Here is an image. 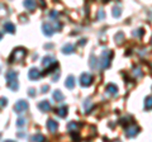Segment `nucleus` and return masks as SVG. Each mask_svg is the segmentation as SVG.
Segmentation results:
<instances>
[{"label": "nucleus", "instance_id": "obj_1", "mask_svg": "<svg viewBox=\"0 0 152 142\" xmlns=\"http://www.w3.org/2000/svg\"><path fill=\"white\" fill-rule=\"evenodd\" d=\"M112 57H113V52L110 50H104L102 56L99 57V61H100V69H107L109 67L110 65V61H112Z\"/></svg>", "mask_w": 152, "mask_h": 142}, {"label": "nucleus", "instance_id": "obj_2", "mask_svg": "<svg viewBox=\"0 0 152 142\" xmlns=\"http://www.w3.org/2000/svg\"><path fill=\"white\" fill-rule=\"evenodd\" d=\"M26 55H27V51L24 48H15L12 52L10 57H9V62H14V61H17V62H22V61L24 60Z\"/></svg>", "mask_w": 152, "mask_h": 142}, {"label": "nucleus", "instance_id": "obj_3", "mask_svg": "<svg viewBox=\"0 0 152 142\" xmlns=\"http://www.w3.org/2000/svg\"><path fill=\"white\" fill-rule=\"evenodd\" d=\"M79 80H80V85H81L83 88H88L93 83V76L89 72H83Z\"/></svg>", "mask_w": 152, "mask_h": 142}, {"label": "nucleus", "instance_id": "obj_4", "mask_svg": "<svg viewBox=\"0 0 152 142\" xmlns=\"http://www.w3.org/2000/svg\"><path fill=\"white\" fill-rule=\"evenodd\" d=\"M138 132H140V127L138 126H136V124H129V126H127L126 127V136L128 137V138H133L134 136L138 135Z\"/></svg>", "mask_w": 152, "mask_h": 142}, {"label": "nucleus", "instance_id": "obj_5", "mask_svg": "<svg viewBox=\"0 0 152 142\" xmlns=\"http://www.w3.org/2000/svg\"><path fill=\"white\" fill-rule=\"evenodd\" d=\"M27 109H28V103L26 100H23V99L18 100L15 104H14V111H15L17 113H23Z\"/></svg>", "mask_w": 152, "mask_h": 142}, {"label": "nucleus", "instance_id": "obj_6", "mask_svg": "<svg viewBox=\"0 0 152 142\" xmlns=\"http://www.w3.org/2000/svg\"><path fill=\"white\" fill-rule=\"evenodd\" d=\"M41 70L39 69H37V67H32L29 70V72H28V78H29L32 81H36V80H38L41 78Z\"/></svg>", "mask_w": 152, "mask_h": 142}, {"label": "nucleus", "instance_id": "obj_7", "mask_svg": "<svg viewBox=\"0 0 152 142\" xmlns=\"http://www.w3.org/2000/svg\"><path fill=\"white\" fill-rule=\"evenodd\" d=\"M23 5L29 12H33V10H36V8H37V3H36V0H24Z\"/></svg>", "mask_w": 152, "mask_h": 142}, {"label": "nucleus", "instance_id": "obj_8", "mask_svg": "<svg viewBox=\"0 0 152 142\" xmlns=\"http://www.w3.org/2000/svg\"><path fill=\"white\" fill-rule=\"evenodd\" d=\"M55 112H56V114L58 117L65 118L66 116H67V113H69V108L66 105H61V107L57 108V109H55Z\"/></svg>", "mask_w": 152, "mask_h": 142}, {"label": "nucleus", "instance_id": "obj_9", "mask_svg": "<svg viewBox=\"0 0 152 142\" xmlns=\"http://www.w3.org/2000/svg\"><path fill=\"white\" fill-rule=\"evenodd\" d=\"M42 29H43V34L47 36V37H51L52 34H53V32L56 31V29H53V28L51 27V24H48V23H43Z\"/></svg>", "mask_w": 152, "mask_h": 142}, {"label": "nucleus", "instance_id": "obj_10", "mask_svg": "<svg viewBox=\"0 0 152 142\" xmlns=\"http://www.w3.org/2000/svg\"><path fill=\"white\" fill-rule=\"evenodd\" d=\"M38 109L42 112H50L51 111V104L48 100H42L38 103Z\"/></svg>", "mask_w": 152, "mask_h": 142}, {"label": "nucleus", "instance_id": "obj_11", "mask_svg": "<svg viewBox=\"0 0 152 142\" xmlns=\"http://www.w3.org/2000/svg\"><path fill=\"white\" fill-rule=\"evenodd\" d=\"M47 128H48L50 132L55 133V132L57 131V128H58V123H57L56 121H53V119H48L47 121Z\"/></svg>", "mask_w": 152, "mask_h": 142}, {"label": "nucleus", "instance_id": "obj_12", "mask_svg": "<svg viewBox=\"0 0 152 142\" xmlns=\"http://www.w3.org/2000/svg\"><path fill=\"white\" fill-rule=\"evenodd\" d=\"M5 78H7V83L14 81V80H17V78H18V72L15 70H9L5 74Z\"/></svg>", "mask_w": 152, "mask_h": 142}, {"label": "nucleus", "instance_id": "obj_13", "mask_svg": "<svg viewBox=\"0 0 152 142\" xmlns=\"http://www.w3.org/2000/svg\"><path fill=\"white\" fill-rule=\"evenodd\" d=\"M89 65L90 67L96 70V69H100V61H99V59H95V56H91L89 60Z\"/></svg>", "mask_w": 152, "mask_h": 142}, {"label": "nucleus", "instance_id": "obj_14", "mask_svg": "<svg viewBox=\"0 0 152 142\" xmlns=\"http://www.w3.org/2000/svg\"><path fill=\"white\" fill-rule=\"evenodd\" d=\"M105 90L108 94H110V95H118V88H117V85H114V84H108Z\"/></svg>", "mask_w": 152, "mask_h": 142}, {"label": "nucleus", "instance_id": "obj_15", "mask_svg": "<svg viewBox=\"0 0 152 142\" xmlns=\"http://www.w3.org/2000/svg\"><path fill=\"white\" fill-rule=\"evenodd\" d=\"M3 28H4V31L5 32H8V33H15V26L13 24L12 22H5L4 23V26H3Z\"/></svg>", "mask_w": 152, "mask_h": 142}, {"label": "nucleus", "instance_id": "obj_16", "mask_svg": "<svg viewBox=\"0 0 152 142\" xmlns=\"http://www.w3.org/2000/svg\"><path fill=\"white\" fill-rule=\"evenodd\" d=\"M81 127V123H77V122H70L67 124V130L70 132H77Z\"/></svg>", "mask_w": 152, "mask_h": 142}, {"label": "nucleus", "instance_id": "obj_17", "mask_svg": "<svg viewBox=\"0 0 152 142\" xmlns=\"http://www.w3.org/2000/svg\"><path fill=\"white\" fill-rule=\"evenodd\" d=\"M65 86L67 88V89H74V88H75V78L72 76V75H70V76L66 79Z\"/></svg>", "mask_w": 152, "mask_h": 142}, {"label": "nucleus", "instance_id": "obj_18", "mask_svg": "<svg viewBox=\"0 0 152 142\" xmlns=\"http://www.w3.org/2000/svg\"><path fill=\"white\" fill-rule=\"evenodd\" d=\"M115 43L117 46H122L124 43V33L123 32H118L115 34Z\"/></svg>", "mask_w": 152, "mask_h": 142}, {"label": "nucleus", "instance_id": "obj_19", "mask_svg": "<svg viewBox=\"0 0 152 142\" xmlns=\"http://www.w3.org/2000/svg\"><path fill=\"white\" fill-rule=\"evenodd\" d=\"M74 51H75L74 45L67 43V45H65V46L62 47V53H65V55H70V53H72Z\"/></svg>", "mask_w": 152, "mask_h": 142}, {"label": "nucleus", "instance_id": "obj_20", "mask_svg": "<svg viewBox=\"0 0 152 142\" xmlns=\"http://www.w3.org/2000/svg\"><path fill=\"white\" fill-rule=\"evenodd\" d=\"M53 99L56 102H62L65 99V97H64V94L61 93V90H55L53 91Z\"/></svg>", "mask_w": 152, "mask_h": 142}, {"label": "nucleus", "instance_id": "obj_21", "mask_svg": "<svg viewBox=\"0 0 152 142\" xmlns=\"http://www.w3.org/2000/svg\"><path fill=\"white\" fill-rule=\"evenodd\" d=\"M8 88L10 89V90H13V91L18 90L19 85H18V83H17V80H14V81H9V83H8Z\"/></svg>", "mask_w": 152, "mask_h": 142}, {"label": "nucleus", "instance_id": "obj_22", "mask_svg": "<svg viewBox=\"0 0 152 142\" xmlns=\"http://www.w3.org/2000/svg\"><path fill=\"white\" fill-rule=\"evenodd\" d=\"M112 14H113V17H114V18H119V17H121V14H122V9H121L119 7H114Z\"/></svg>", "mask_w": 152, "mask_h": 142}, {"label": "nucleus", "instance_id": "obj_23", "mask_svg": "<svg viewBox=\"0 0 152 142\" xmlns=\"http://www.w3.org/2000/svg\"><path fill=\"white\" fill-rule=\"evenodd\" d=\"M145 108L146 109H151L152 108V97H147L145 99Z\"/></svg>", "mask_w": 152, "mask_h": 142}, {"label": "nucleus", "instance_id": "obj_24", "mask_svg": "<svg viewBox=\"0 0 152 142\" xmlns=\"http://www.w3.org/2000/svg\"><path fill=\"white\" fill-rule=\"evenodd\" d=\"M31 140H32V141H45L46 137H45L43 135H41V133H37V135H34V136H32Z\"/></svg>", "mask_w": 152, "mask_h": 142}, {"label": "nucleus", "instance_id": "obj_25", "mask_svg": "<svg viewBox=\"0 0 152 142\" xmlns=\"http://www.w3.org/2000/svg\"><path fill=\"white\" fill-rule=\"evenodd\" d=\"M90 107H91V104H90V99H86V100H85L84 102V108H85V112H90V109H91V108H90Z\"/></svg>", "mask_w": 152, "mask_h": 142}, {"label": "nucleus", "instance_id": "obj_26", "mask_svg": "<svg viewBox=\"0 0 152 142\" xmlns=\"http://www.w3.org/2000/svg\"><path fill=\"white\" fill-rule=\"evenodd\" d=\"M133 36H134V37H138V38H140V37L143 36V29H142V28H138L137 31H133Z\"/></svg>", "mask_w": 152, "mask_h": 142}, {"label": "nucleus", "instance_id": "obj_27", "mask_svg": "<svg viewBox=\"0 0 152 142\" xmlns=\"http://www.w3.org/2000/svg\"><path fill=\"white\" fill-rule=\"evenodd\" d=\"M26 123H27V121H26V118H18V121H17V126L18 127H23V126H26Z\"/></svg>", "mask_w": 152, "mask_h": 142}, {"label": "nucleus", "instance_id": "obj_28", "mask_svg": "<svg viewBox=\"0 0 152 142\" xmlns=\"http://www.w3.org/2000/svg\"><path fill=\"white\" fill-rule=\"evenodd\" d=\"M104 17H105V13H104L103 9H100V10L98 12V14H96V19L103 20V19H104Z\"/></svg>", "mask_w": 152, "mask_h": 142}, {"label": "nucleus", "instance_id": "obj_29", "mask_svg": "<svg viewBox=\"0 0 152 142\" xmlns=\"http://www.w3.org/2000/svg\"><path fill=\"white\" fill-rule=\"evenodd\" d=\"M133 74H134V76H137V78L142 76V71H141L140 67H134V69H133Z\"/></svg>", "mask_w": 152, "mask_h": 142}, {"label": "nucleus", "instance_id": "obj_30", "mask_svg": "<svg viewBox=\"0 0 152 142\" xmlns=\"http://www.w3.org/2000/svg\"><path fill=\"white\" fill-rule=\"evenodd\" d=\"M7 104H8V99L7 98H1V108L7 107Z\"/></svg>", "mask_w": 152, "mask_h": 142}, {"label": "nucleus", "instance_id": "obj_31", "mask_svg": "<svg viewBox=\"0 0 152 142\" xmlns=\"http://www.w3.org/2000/svg\"><path fill=\"white\" fill-rule=\"evenodd\" d=\"M28 94H29L31 97H34V95H36V90H34V89H33V88H31L29 90H28Z\"/></svg>", "mask_w": 152, "mask_h": 142}, {"label": "nucleus", "instance_id": "obj_32", "mask_svg": "<svg viewBox=\"0 0 152 142\" xmlns=\"http://www.w3.org/2000/svg\"><path fill=\"white\" fill-rule=\"evenodd\" d=\"M50 17H51V18H55V19H56V17H57V12H56V10H52V12L50 13Z\"/></svg>", "mask_w": 152, "mask_h": 142}, {"label": "nucleus", "instance_id": "obj_33", "mask_svg": "<svg viewBox=\"0 0 152 142\" xmlns=\"http://www.w3.org/2000/svg\"><path fill=\"white\" fill-rule=\"evenodd\" d=\"M48 89H50L48 85H45V86H42V93H47V91H48Z\"/></svg>", "mask_w": 152, "mask_h": 142}, {"label": "nucleus", "instance_id": "obj_34", "mask_svg": "<svg viewBox=\"0 0 152 142\" xmlns=\"http://www.w3.org/2000/svg\"><path fill=\"white\" fill-rule=\"evenodd\" d=\"M60 78V72H57V75H55L53 76V80H52V81H57V79Z\"/></svg>", "mask_w": 152, "mask_h": 142}, {"label": "nucleus", "instance_id": "obj_35", "mask_svg": "<svg viewBox=\"0 0 152 142\" xmlns=\"http://www.w3.org/2000/svg\"><path fill=\"white\" fill-rule=\"evenodd\" d=\"M27 135L26 133H23V132H19V133H18V137H26Z\"/></svg>", "mask_w": 152, "mask_h": 142}, {"label": "nucleus", "instance_id": "obj_36", "mask_svg": "<svg viewBox=\"0 0 152 142\" xmlns=\"http://www.w3.org/2000/svg\"><path fill=\"white\" fill-rule=\"evenodd\" d=\"M85 42H86V40H85V38H83L81 41H80V42H79V45H84V43H85Z\"/></svg>", "mask_w": 152, "mask_h": 142}, {"label": "nucleus", "instance_id": "obj_37", "mask_svg": "<svg viewBox=\"0 0 152 142\" xmlns=\"http://www.w3.org/2000/svg\"><path fill=\"white\" fill-rule=\"evenodd\" d=\"M151 43H152V38H151Z\"/></svg>", "mask_w": 152, "mask_h": 142}]
</instances>
